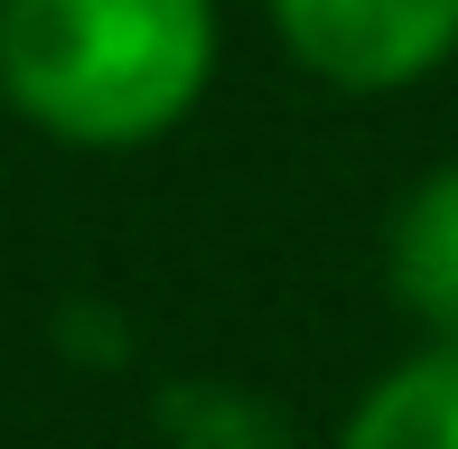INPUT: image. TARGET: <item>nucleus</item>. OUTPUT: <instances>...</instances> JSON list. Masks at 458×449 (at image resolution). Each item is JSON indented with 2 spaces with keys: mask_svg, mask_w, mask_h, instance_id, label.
I'll return each instance as SVG.
<instances>
[{
  "mask_svg": "<svg viewBox=\"0 0 458 449\" xmlns=\"http://www.w3.org/2000/svg\"><path fill=\"white\" fill-rule=\"evenodd\" d=\"M216 0H0V94L75 150H131L197 113Z\"/></svg>",
  "mask_w": 458,
  "mask_h": 449,
  "instance_id": "nucleus-1",
  "label": "nucleus"
},
{
  "mask_svg": "<svg viewBox=\"0 0 458 449\" xmlns=\"http://www.w3.org/2000/svg\"><path fill=\"white\" fill-rule=\"evenodd\" d=\"M272 29L318 85L403 94L458 56V0H272Z\"/></svg>",
  "mask_w": 458,
  "mask_h": 449,
  "instance_id": "nucleus-2",
  "label": "nucleus"
},
{
  "mask_svg": "<svg viewBox=\"0 0 458 449\" xmlns=\"http://www.w3.org/2000/svg\"><path fill=\"white\" fill-rule=\"evenodd\" d=\"M384 281L430 337H458V159L430 169L384 224Z\"/></svg>",
  "mask_w": 458,
  "mask_h": 449,
  "instance_id": "nucleus-3",
  "label": "nucleus"
},
{
  "mask_svg": "<svg viewBox=\"0 0 458 449\" xmlns=\"http://www.w3.org/2000/svg\"><path fill=\"white\" fill-rule=\"evenodd\" d=\"M337 449H458V337H430L356 402Z\"/></svg>",
  "mask_w": 458,
  "mask_h": 449,
  "instance_id": "nucleus-4",
  "label": "nucleus"
}]
</instances>
